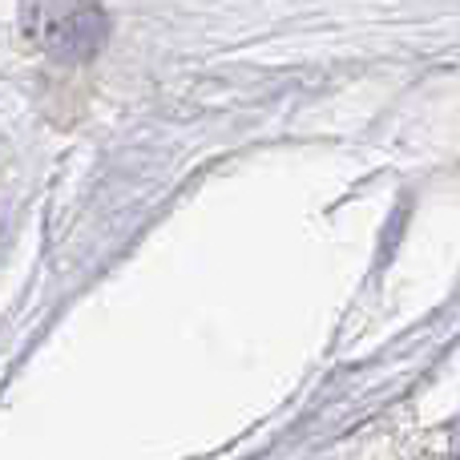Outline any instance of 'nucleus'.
<instances>
[{
	"mask_svg": "<svg viewBox=\"0 0 460 460\" xmlns=\"http://www.w3.org/2000/svg\"><path fill=\"white\" fill-rule=\"evenodd\" d=\"M24 32L45 57L81 65L110 40V16L97 0H24Z\"/></svg>",
	"mask_w": 460,
	"mask_h": 460,
	"instance_id": "f257e3e1",
	"label": "nucleus"
}]
</instances>
